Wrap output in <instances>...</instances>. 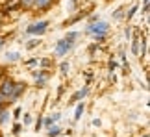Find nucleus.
<instances>
[{"mask_svg": "<svg viewBox=\"0 0 150 137\" xmlns=\"http://www.w3.org/2000/svg\"><path fill=\"white\" fill-rule=\"evenodd\" d=\"M47 26H48V22H37V24H32L30 28H28V33H43L45 30H47Z\"/></svg>", "mask_w": 150, "mask_h": 137, "instance_id": "nucleus-1", "label": "nucleus"}, {"mask_svg": "<svg viewBox=\"0 0 150 137\" xmlns=\"http://www.w3.org/2000/svg\"><path fill=\"white\" fill-rule=\"evenodd\" d=\"M69 48H71V41H67V39H63V41L57 43V54H65Z\"/></svg>", "mask_w": 150, "mask_h": 137, "instance_id": "nucleus-2", "label": "nucleus"}, {"mask_svg": "<svg viewBox=\"0 0 150 137\" xmlns=\"http://www.w3.org/2000/svg\"><path fill=\"white\" fill-rule=\"evenodd\" d=\"M52 4V0H33V6H37L39 9H45Z\"/></svg>", "mask_w": 150, "mask_h": 137, "instance_id": "nucleus-3", "label": "nucleus"}, {"mask_svg": "<svg viewBox=\"0 0 150 137\" xmlns=\"http://www.w3.org/2000/svg\"><path fill=\"white\" fill-rule=\"evenodd\" d=\"M91 30H93V32H98V33H104V32L108 30V24H106V22H100V24L93 26V28H91Z\"/></svg>", "mask_w": 150, "mask_h": 137, "instance_id": "nucleus-4", "label": "nucleus"}, {"mask_svg": "<svg viewBox=\"0 0 150 137\" xmlns=\"http://www.w3.org/2000/svg\"><path fill=\"white\" fill-rule=\"evenodd\" d=\"M82 113H83V104H80L76 107V115H74V119H80V117H82Z\"/></svg>", "mask_w": 150, "mask_h": 137, "instance_id": "nucleus-5", "label": "nucleus"}, {"mask_svg": "<svg viewBox=\"0 0 150 137\" xmlns=\"http://www.w3.org/2000/svg\"><path fill=\"white\" fill-rule=\"evenodd\" d=\"M21 4L24 6V8H32V6H33V0H21Z\"/></svg>", "mask_w": 150, "mask_h": 137, "instance_id": "nucleus-6", "label": "nucleus"}, {"mask_svg": "<svg viewBox=\"0 0 150 137\" xmlns=\"http://www.w3.org/2000/svg\"><path fill=\"white\" fill-rule=\"evenodd\" d=\"M57 132H59V128H52L48 135H50V137H56V135H57Z\"/></svg>", "mask_w": 150, "mask_h": 137, "instance_id": "nucleus-7", "label": "nucleus"}, {"mask_svg": "<svg viewBox=\"0 0 150 137\" xmlns=\"http://www.w3.org/2000/svg\"><path fill=\"white\" fill-rule=\"evenodd\" d=\"M67 71H69V65L63 63V65H61V72H67Z\"/></svg>", "mask_w": 150, "mask_h": 137, "instance_id": "nucleus-8", "label": "nucleus"}, {"mask_svg": "<svg viewBox=\"0 0 150 137\" xmlns=\"http://www.w3.org/2000/svg\"><path fill=\"white\" fill-rule=\"evenodd\" d=\"M0 47H2V39H0Z\"/></svg>", "mask_w": 150, "mask_h": 137, "instance_id": "nucleus-9", "label": "nucleus"}, {"mask_svg": "<svg viewBox=\"0 0 150 137\" xmlns=\"http://www.w3.org/2000/svg\"><path fill=\"white\" fill-rule=\"evenodd\" d=\"M143 137H148V135H143Z\"/></svg>", "mask_w": 150, "mask_h": 137, "instance_id": "nucleus-10", "label": "nucleus"}, {"mask_svg": "<svg viewBox=\"0 0 150 137\" xmlns=\"http://www.w3.org/2000/svg\"><path fill=\"white\" fill-rule=\"evenodd\" d=\"M0 111H2V107H0Z\"/></svg>", "mask_w": 150, "mask_h": 137, "instance_id": "nucleus-11", "label": "nucleus"}]
</instances>
